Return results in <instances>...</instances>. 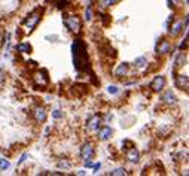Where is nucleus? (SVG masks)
<instances>
[{
    "mask_svg": "<svg viewBox=\"0 0 189 176\" xmlns=\"http://www.w3.org/2000/svg\"><path fill=\"white\" fill-rule=\"evenodd\" d=\"M40 21V11L36 9L34 12H32L30 15H28V18L24 21V26H26V29L28 30V32H32L36 26H38V23Z\"/></svg>",
    "mask_w": 189,
    "mask_h": 176,
    "instance_id": "f257e3e1",
    "label": "nucleus"
},
{
    "mask_svg": "<svg viewBox=\"0 0 189 176\" xmlns=\"http://www.w3.org/2000/svg\"><path fill=\"white\" fill-rule=\"evenodd\" d=\"M66 26L69 27L70 32L77 33V32L80 30V20H79V17H76V15L67 17V20H66Z\"/></svg>",
    "mask_w": 189,
    "mask_h": 176,
    "instance_id": "f03ea898",
    "label": "nucleus"
},
{
    "mask_svg": "<svg viewBox=\"0 0 189 176\" xmlns=\"http://www.w3.org/2000/svg\"><path fill=\"white\" fill-rule=\"evenodd\" d=\"M94 146L91 143H85L82 148H80V157L85 160V161H89L94 158Z\"/></svg>",
    "mask_w": 189,
    "mask_h": 176,
    "instance_id": "7ed1b4c3",
    "label": "nucleus"
},
{
    "mask_svg": "<svg viewBox=\"0 0 189 176\" xmlns=\"http://www.w3.org/2000/svg\"><path fill=\"white\" fill-rule=\"evenodd\" d=\"M100 124H101V117H100V115H92V117L86 121V127H88V130H91V132L98 130V129H100Z\"/></svg>",
    "mask_w": 189,
    "mask_h": 176,
    "instance_id": "20e7f679",
    "label": "nucleus"
},
{
    "mask_svg": "<svg viewBox=\"0 0 189 176\" xmlns=\"http://www.w3.org/2000/svg\"><path fill=\"white\" fill-rule=\"evenodd\" d=\"M33 81H34V84H36V87H46L48 85V76L43 73V72H36L34 75H33Z\"/></svg>",
    "mask_w": 189,
    "mask_h": 176,
    "instance_id": "39448f33",
    "label": "nucleus"
},
{
    "mask_svg": "<svg viewBox=\"0 0 189 176\" xmlns=\"http://www.w3.org/2000/svg\"><path fill=\"white\" fill-rule=\"evenodd\" d=\"M164 87H165V78L161 76V75L156 76L151 82V88L153 91H161V90H164Z\"/></svg>",
    "mask_w": 189,
    "mask_h": 176,
    "instance_id": "423d86ee",
    "label": "nucleus"
},
{
    "mask_svg": "<svg viewBox=\"0 0 189 176\" xmlns=\"http://www.w3.org/2000/svg\"><path fill=\"white\" fill-rule=\"evenodd\" d=\"M112 134H113V130L109 126H104V127L98 129V139L100 140H107V139L112 137Z\"/></svg>",
    "mask_w": 189,
    "mask_h": 176,
    "instance_id": "0eeeda50",
    "label": "nucleus"
},
{
    "mask_svg": "<svg viewBox=\"0 0 189 176\" xmlns=\"http://www.w3.org/2000/svg\"><path fill=\"white\" fill-rule=\"evenodd\" d=\"M189 85V79L186 75H176V87L180 90H186Z\"/></svg>",
    "mask_w": 189,
    "mask_h": 176,
    "instance_id": "6e6552de",
    "label": "nucleus"
},
{
    "mask_svg": "<svg viewBox=\"0 0 189 176\" xmlns=\"http://www.w3.org/2000/svg\"><path fill=\"white\" fill-rule=\"evenodd\" d=\"M156 51L159 54H168L171 51V42L170 41H161L159 45H158V48H156Z\"/></svg>",
    "mask_w": 189,
    "mask_h": 176,
    "instance_id": "1a4fd4ad",
    "label": "nucleus"
},
{
    "mask_svg": "<svg viewBox=\"0 0 189 176\" xmlns=\"http://www.w3.org/2000/svg\"><path fill=\"white\" fill-rule=\"evenodd\" d=\"M139 158H140V152L136 148H130L127 151V160H130L131 163H137Z\"/></svg>",
    "mask_w": 189,
    "mask_h": 176,
    "instance_id": "9d476101",
    "label": "nucleus"
},
{
    "mask_svg": "<svg viewBox=\"0 0 189 176\" xmlns=\"http://www.w3.org/2000/svg\"><path fill=\"white\" fill-rule=\"evenodd\" d=\"M33 115H34V120L38 123H45L46 121V111L43 108H36L34 112H33Z\"/></svg>",
    "mask_w": 189,
    "mask_h": 176,
    "instance_id": "9b49d317",
    "label": "nucleus"
},
{
    "mask_svg": "<svg viewBox=\"0 0 189 176\" xmlns=\"http://www.w3.org/2000/svg\"><path fill=\"white\" fill-rule=\"evenodd\" d=\"M176 96H174V93L171 91V90H167L164 94H162V102H165V103H168V105H174L176 103Z\"/></svg>",
    "mask_w": 189,
    "mask_h": 176,
    "instance_id": "f8f14e48",
    "label": "nucleus"
},
{
    "mask_svg": "<svg viewBox=\"0 0 189 176\" xmlns=\"http://www.w3.org/2000/svg\"><path fill=\"white\" fill-rule=\"evenodd\" d=\"M127 72H128V63H122V64H119V66H118V69L115 70V75L119 78V76L127 75Z\"/></svg>",
    "mask_w": 189,
    "mask_h": 176,
    "instance_id": "ddd939ff",
    "label": "nucleus"
},
{
    "mask_svg": "<svg viewBox=\"0 0 189 176\" xmlns=\"http://www.w3.org/2000/svg\"><path fill=\"white\" fill-rule=\"evenodd\" d=\"M182 27H183V24H182L180 21H177L174 26H171V29H170V35H171V36H177V35L182 32Z\"/></svg>",
    "mask_w": 189,
    "mask_h": 176,
    "instance_id": "4468645a",
    "label": "nucleus"
},
{
    "mask_svg": "<svg viewBox=\"0 0 189 176\" xmlns=\"http://www.w3.org/2000/svg\"><path fill=\"white\" fill-rule=\"evenodd\" d=\"M185 63H186V55H185L183 52H180V54L177 55L176 61H174V67H176V69H177V67H182Z\"/></svg>",
    "mask_w": 189,
    "mask_h": 176,
    "instance_id": "2eb2a0df",
    "label": "nucleus"
},
{
    "mask_svg": "<svg viewBox=\"0 0 189 176\" xmlns=\"http://www.w3.org/2000/svg\"><path fill=\"white\" fill-rule=\"evenodd\" d=\"M16 49H18V52H22V54H30L32 52V46L28 44H20L16 46Z\"/></svg>",
    "mask_w": 189,
    "mask_h": 176,
    "instance_id": "dca6fc26",
    "label": "nucleus"
},
{
    "mask_svg": "<svg viewBox=\"0 0 189 176\" xmlns=\"http://www.w3.org/2000/svg\"><path fill=\"white\" fill-rule=\"evenodd\" d=\"M146 64H148V60L145 57H137L136 58V66L137 67H145Z\"/></svg>",
    "mask_w": 189,
    "mask_h": 176,
    "instance_id": "f3484780",
    "label": "nucleus"
},
{
    "mask_svg": "<svg viewBox=\"0 0 189 176\" xmlns=\"http://www.w3.org/2000/svg\"><path fill=\"white\" fill-rule=\"evenodd\" d=\"M9 169V161L4 158H0V170H6Z\"/></svg>",
    "mask_w": 189,
    "mask_h": 176,
    "instance_id": "a211bd4d",
    "label": "nucleus"
},
{
    "mask_svg": "<svg viewBox=\"0 0 189 176\" xmlns=\"http://www.w3.org/2000/svg\"><path fill=\"white\" fill-rule=\"evenodd\" d=\"M112 175H113V176H122V175H127V170H125V169H122V167H121V169H115L113 172H112Z\"/></svg>",
    "mask_w": 189,
    "mask_h": 176,
    "instance_id": "6ab92c4d",
    "label": "nucleus"
},
{
    "mask_svg": "<svg viewBox=\"0 0 189 176\" xmlns=\"http://www.w3.org/2000/svg\"><path fill=\"white\" fill-rule=\"evenodd\" d=\"M118 0H101V5L104 6V8H109V6H112V5H115Z\"/></svg>",
    "mask_w": 189,
    "mask_h": 176,
    "instance_id": "aec40b11",
    "label": "nucleus"
},
{
    "mask_svg": "<svg viewBox=\"0 0 189 176\" xmlns=\"http://www.w3.org/2000/svg\"><path fill=\"white\" fill-rule=\"evenodd\" d=\"M107 91H109L110 94H116V93H118V88H116V87H112V85H110V87L107 88Z\"/></svg>",
    "mask_w": 189,
    "mask_h": 176,
    "instance_id": "412c9836",
    "label": "nucleus"
},
{
    "mask_svg": "<svg viewBox=\"0 0 189 176\" xmlns=\"http://www.w3.org/2000/svg\"><path fill=\"white\" fill-rule=\"evenodd\" d=\"M61 115H63V114H61V111H54V114H52V117H54V118H61Z\"/></svg>",
    "mask_w": 189,
    "mask_h": 176,
    "instance_id": "4be33fe9",
    "label": "nucleus"
},
{
    "mask_svg": "<svg viewBox=\"0 0 189 176\" xmlns=\"http://www.w3.org/2000/svg\"><path fill=\"white\" fill-rule=\"evenodd\" d=\"M3 79H4V70H3V67L0 66V84H2Z\"/></svg>",
    "mask_w": 189,
    "mask_h": 176,
    "instance_id": "5701e85b",
    "label": "nucleus"
},
{
    "mask_svg": "<svg viewBox=\"0 0 189 176\" xmlns=\"http://www.w3.org/2000/svg\"><path fill=\"white\" fill-rule=\"evenodd\" d=\"M85 18H86V20H91V18H92V17H91V9H88V11H86V14H85Z\"/></svg>",
    "mask_w": 189,
    "mask_h": 176,
    "instance_id": "b1692460",
    "label": "nucleus"
},
{
    "mask_svg": "<svg viewBox=\"0 0 189 176\" xmlns=\"http://www.w3.org/2000/svg\"><path fill=\"white\" fill-rule=\"evenodd\" d=\"M180 2H182V0H170V3H171V5H174V6H179V5H180Z\"/></svg>",
    "mask_w": 189,
    "mask_h": 176,
    "instance_id": "393cba45",
    "label": "nucleus"
},
{
    "mask_svg": "<svg viewBox=\"0 0 189 176\" xmlns=\"http://www.w3.org/2000/svg\"><path fill=\"white\" fill-rule=\"evenodd\" d=\"M98 169H100V163H97V164H95V166H94V170H95V172H97V170H98Z\"/></svg>",
    "mask_w": 189,
    "mask_h": 176,
    "instance_id": "a878e982",
    "label": "nucleus"
}]
</instances>
